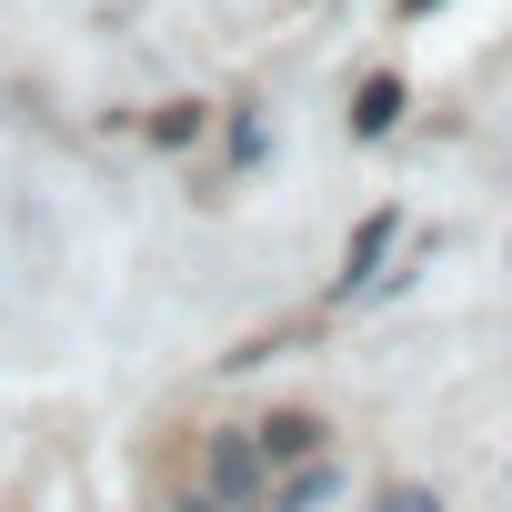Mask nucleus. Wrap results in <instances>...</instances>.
<instances>
[{
  "label": "nucleus",
  "mask_w": 512,
  "mask_h": 512,
  "mask_svg": "<svg viewBox=\"0 0 512 512\" xmlns=\"http://www.w3.org/2000/svg\"><path fill=\"white\" fill-rule=\"evenodd\" d=\"M211 492H221L231 512H262V502H272V462H262L251 432H211Z\"/></svg>",
  "instance_id": "nucleus-1"
},
{
  "label": "nucleus",
  "mask_w": 512,
  "mask_h": 512,
  "mask_svg": "<svg viewBox=\"0 0 512 512\" xmlns=\"http://www.w3.org/2000/svg\"><path fill=\"white\" fill-rule=\"evenodd\" d=\"M251 442H262V462H272V472H292V462H322V412H302V402H292V412H272L262 432H251Z\"/></svg>",
  "instance_id": "nucleus-2"
},
{
  "label": "nucleus",
  "mask_w": 512,
  "mask_h": 512,
  "mask_svg": "<svg viewBox=\"0 0 512 512\" xmlns=\"http://www.w3.org/2000/svg\"><path fill=\"white\" fill-rule=\"evenodd\" d=\"M392 231H402V211H372V221L352 231V251H342V282H332V292H362V282H372V262H382V241H392Z\"/></svg>",
  "instance_id": "nucleus-3"
},
{
  "label": "nucleus",
  "mask_w": 512,
  "mask_h": 512,
  "mask_svg": "<svg viewBox=\"0 0 512 512\" xmlns=\"http://www.w3.org/2000/svg\"><path fill=\"white\" fill-rule=\"evenodd\" d=\"M392 121H402V81H362V101H352V131H362V141H382Z\"/></svg>",
  "instance_id": "nucleus-4"
},
{
  "label": "nucleus",
  "mask_w": 512,
  "mask_h": 512,
  "mask_svg": "<svg viewBox=\"0 0 512 512\" xmlns=\"http://www.w3.org/2000/svg\"><path fill=\"white\" fill-rule=\"evenodd\" d=\"M151 141H161V151H181V141H201V101H171V111L151 121Z\"/></svg>",
  "instance_id": "nucleus-5"
},
{
  "label": "nucleus",
  "mask_w": 512,
  "mask_h": 512,
  "mask_svg": "<svg viewBox=\"0 0 512 512\" xmlns=\"http://www.w3.org/2000/svg\"><path fill=\"white\" fill-rule=\"evenodd\" d=\"M382 512H442V502H432L422 482H402V492H382Z\"/></svg>",
  "instance_id": "nucleus-6"
},
{
  "label": "nucleus",
  "mask_w": 512,
  "mask_h": 512,
  "mask_svg": "<svg viewBox=\"0 0 512 512\" xmlns=\"http://www.w3.org/2000/svg\"><path fill=\"white\" fill-rule=\"evenodd\" d=\"M422 11H442V0H402V21H422Z\"/></svg>",
  "instance_id": "nucleus-7"
}]
</instances>
